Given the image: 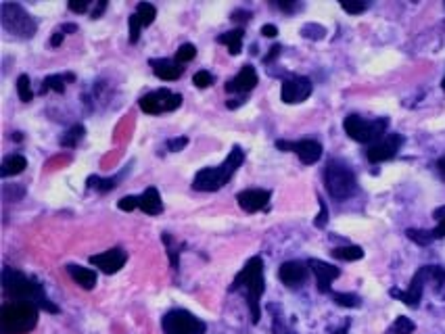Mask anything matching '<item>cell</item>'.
<instances>
[{"label": "cell", "instance_id": "6da1fadb", "mask_svg": "<svg viewBox=\"0 0 445 334\" xmlns=\"http://www.w3.org/2000/svg\"><path fill=\"white\" fill-rule=\"evenodd\" d=\"M230 293H243L247 301L251 322L260 324L261 305L260 301L265 293V278H263V260L261 257H251L245 263V267L234 276L232 284L228 286Z\"/></svg>", "mask_w": 445, "mask_h": 334}, {"label": "cell", "instance_id": "7a4b0ae2", "mask_svg": "<svg viewBox=\"0 0 445 334\" xmlns=\"http://www.w3.org/2000/svg\"><path fill=\"white\" fill-rule=\"evenodd\" d=\"M2 289H4V295L11 301L32 303V305H36L38 309H44L48 313H59V307L46 297L42 284L34 278H28L26 274L13 269V267L2 269Z\"/></svg>", "mask_w": 445, "mask_h": 334}, {"label": "cell", "instance_id": "3957f363", "mask_svg": "<svg viewBox=\"0 0 445 334\" xmlns=\"http://www.w3.org/2000/svg\"><path fill=\"white\" fill-rule=\"evenodd\" d=\"M427 284H431L437 295H444L445 269L441 265H422V267H418V272L412 276V282H410V286L406 291L391 289L389 295L393 299H397V301H402L404 305H408L412 309H416V307H420V301H422Z\"/></svg>", "mask_w": 445, "mask_h": 334}, {"label": "cell", "instance_id": "277c9868", "mask_svg": "<svg viewBox=\"0 0 445 334\" xmlns=\"http://www.w3.org/2000/svg\"><path fill=\"white\" fill-rule=\"evenodd\" d=\"M245 161V150L241 147H232V150L228 152V157L224 159V163L216 165V167H205V169H199L194 174V180H192V190H199V192H216L232 180V176L238 172V167L243 165Z\"/></svg>", "mask_w": 445, "mask_h": 334}, {"label": "cell", "instance_id": "5b68a950", "mask_svg": "<svg viewBox=\"0 0 445 334\" xmlns=\"http://www.w3.org/2000/svg\"><path fill=\"white\" fill-rule=\"evenodd\" d=\"M38 309L32 303L9 301L0 307L2 334H28L38 326Z\"/></svg>", "mask_w": 445, "mask_h": 334}, {"label": "cell", "instance_id": "8992f818", "mask_svg": "<svg viewBox=\"0 0 445 334\" xmlns=\"http://www.w3.org/2000/svg\"><path fill=\"white\" fill-rule=\"evenodd\" d=\"M324 186L334 201H347L358 192V178L345 161L331 159L324 167Z\"/></svg>", "mask_w": 445, "mask_h": 334}, {"label": "cell", "instance_id": "52a82bcc", "mask_svg": "<svg viewBox=\"0 0 445 334\" xmlns=\"http://www.w3.org/2000/svg\"><path fill=\"white\" fill-rule=\"evenodd\" d=\"M345 134L360 143V145H374L380 138H385V132L389 128V119L387 117H376V119H364L360 115H347L343 121Z\"/></svg>", "mask_w": 445, "mask_h": 334}, {"label": "cell", "instance_id": "ba28073f", "mask_svg": "<svg viewBox=\"0 0 445 334\" xmlns=\"http://www.w3.org/2000/svg\"><path fill=\"white\" fill-rule=\"evenodd\" d=\"M0 23L2 28L17 38L30 40L36 36L38 23L34 17L17 2H2L0 4Z\"/></svg>", "mask_w": 445, "mask_h": 334}, {"label": "cell", "instance_id": "9c48e42d", "mask_svg": "<svg viewBox=\"0 0 445 334\" xmlns=\"http://www.w3.org/2000/svg\"><path fill=\"white\" fill-rule=\"evenodd\" d=\"M163 334H205L207 324L186 309H172L161 320Z\"/></svg>", "mask_w": 445, "mask_h": 334}, {"label": "cell", "instance_id": "30bf717a", "mask_svg": "<svg viewBox=\"0 0 445 334\" xmlns=\"http://www.w3.org/2000/svg\"><path fill=\"white\" fill-rule=\"evenodd\" d=\"M182 105V94L178 92H172L167 88H159V90H153L145 96H141L138 101V107L147 115H161V113H170L180 109Z\"/></svg>", "mask_w": 445, "mask_h": 334}, {"label": "cell", "instance_id": "8fae6325", "mask_svg": "<svg viewBox=\"0 0 445 334\" xmlns=\"http://www.w3.org/2000/svg\"><path fill=\"white\" fill-rule=\"evenodd\" d=\"M276 149L285 152H295L303 165H314L322 157V145L318 140L305 138V140H276Z\"/></svg>", "mask_w": 445, "mask_h": 334}, {"label": "cell", "instance_id": "7c38bea8", "mask_svg": "<svg viewBox=\"0 0 445 334\" xmlns=\"http://www.w3.org/2000/svg\"><path fill=\"white\" fill-rule=\"evenodd\" d=\"M314 92V84L309 77L305 75H295V77H289L282 82V88H280V101L285 105H299L303 101H307Z\"/></svg>", "mask_w": 445, "mask_h": 334}, {"label": "cell", "instance_id": "4fadbf2b", "mask_svg": "<svg viewBox=\"0 0 445 334\" xmlns=\"http://www.w3.org/2000/svg\"><path fill=\"white\" fill-rule=\"evenodd\" d=\"M406 138L402 134H387L385 138H380L378 143L370 145L366 149V159L370 163H383V161H391L402 147H404Z\"/></svg>", "mask_w": 445, "mask_h": 334}, {"label": "cell", "instance_id": "5bb4252c", "mask_svg": "<svg viewBox=\"0 0 445 334\" xmlns=\"http://www.w3.org/2000/svg\"><path fill=\"white\" fill-rule=\"evenodd\" d=\"M157 17V6L150 4V2H138L136 4V11L130 15V21H128V28H130V44H136L141 40V30L148 28Z\"/></svg>", "mask_w": 445, "mask_h": 334}, {"label": "cell", "instance_id": "9a60e30c", "mask_svg": "<svg viewBox=\"0 0 445 334\" xmlns=\"http://www.w3.org/2000/svg\"><path fill=\"white\" fill-rule=\"evenodd\" d=\"M270 199H272V190H265V188H247L236 194L238 207L247 213H258V211L268 209Z\"/></svg>", "mask_w": 445, "mask_h": 334}, {"label": "cell", "instance_id": "2e32d148", "mask_svg": "<svg viewBox=\"0 0 445 334\" xmlns=\"http://www.w3.org/2000/svg\"><path fill=\"white\" fill-rule=\"evenodd\" d=\"M260 84V75L256 72L253 65H243V69L234 77H230L226 84H224V90L228 94H247L251 90H256Z\"/></svg>", "mask_w": 445, "mask_h": 334}, {"label": "cell", "instance_id": "e0dca14e", "mask_svg": "<svg viewBox=\"0 0 445 334\" xmlns=\"http://www.w3.org/2000/svg\"><path fill=\"white\" fill-rule=\"evenodd\" d=\"M126 261H128V253L121 249V247H113L109 251H105V253H99V255H92L90 257V263L94 265V267H99L103 274H107V276H111V274H117L123 265H126Z\"/></svg>", "mask_w": 445, "mask_h": 334}, {"label": "cell", "instance_id": "ac0fdd59", "mask_svg": "<svg viewBox=\"0 0 445 334\" xmlns=\"http://www.w3.org/2000/svg\"><path fill=\"white\" fill-rule=\"evenodd\" d=\"M307 265L316 276V289L324 295H331V284L341 276V269L322 260H309Z\"/></svg>", "mask_w": 445, "mask_h": 334}, {"label": "cell", "instance_id": "d6986e66", "mask_svg": "<svg viewBox=\"0 0 445 334\" xmlns=\"http://www.w3.org/2000/svg\"><path fill=\"white\" fill-rule=\"evenodd\" d=\"M307 274H309V265L303 263V261H285L278 267V278L289 289L301 286L307 280Z\"/></svg>", "mask_w": 445, "mask_h": 334}, {"label": "cell", "instance_id": "ffe728a7", "mask_svg": "<svg viewBox=\"0 0 445 334\" xmlns=\"http://www.w3.org/2000/svg\"><path fill=\"white\" fill-rule=\"evenodd\" d=\"M153 74L163 82H176L185 74V65L176 63L174 59H150L148 61Z\"/></svg>", "mask_w": 445, "mask_h": 334}, {"label": "cell", "instance_id": "44dd1931", "mask_svg": "<svg viewBox=\"0 0 445 334\" xmlns=\"http://www.w3.org/2000/svg\"><path fill=\"white\" fill-rule=\"evenodd\" d=\"M65 272L72 276V280H74L75 284H77L79 289H84V291H92V289L97 286L99 276H97V272L90 269V267H82V265H75V263H67V265H65Z\"/></svg>", "mask_w": 445, "mask_h": 334}, {"label": "cell", "instance_id": "7402d4cb", "mask_svg": "<svg viewBox=\"0 0 445 334\" xmlns=\"http://www.w3.org/2000/svg\"><path fill=\"white\" fill-rule=\"evenodd\" d=\"M141 199V211L147 213V216H159L163 213V201H161V194L155 186H148L145 188L143 194H138Z\"/></svg>", "mask_w": 445, "mask_h": 334}, {"label": "cell", "instance_id": "603a6c76", "mask_svg": "<svg viewBox=\"0 0 445 334\" xmlns=\"http://www.w3.org/2000/svg\"><path fill=\"white\" fill-rule=\"evenodd\" d=\"M26 167H28V159H26L23 155L13 152V155H6V157L2 159V165H0V176H2V178L19 176V174H23V172H26Z\"/></svg>", "mask_w": 445, "mask_h": 334}, {"label": "cell", "instance_id": "cb8c5ba5", "mask_svg": "<svg viewBox=\"0 0 445 334\" xmlns=\"http://www.w3.org/2000/svg\"><path fill=\"white\" fill-rule=\"evenodd\" d=\"M243 40H245V30H243V28L224 32V34H220V36L216 38V42H218V44H224L232 57H236V55L243 52Z\"/></svg>", "mask_w": 445, "mask_h": 334}, {"label": "cell", "instance_id": "d4e9b609", "mask_svg": "<svg viewBox=\"0 0 445 334\" xmlns=\"http://www.w3.org/2000/svg\"><path fill=\"white\" fill-rule=\"evenodd\" d=\"M74 79H75V74H53V75H48V77H44V82H42L40 94H46L48 90H53V92H59V94H63V92H65V88H67V84H70V82H74Z\"/></svg>", "mask_w": 445, "mask_h": 334}, {"label": "cell", "instance_id": "484cf974", "mask_svg": "<svg viewBox=\"0 0 445 334\" xmlns=\"http://www.w3.org/2000/svg\"><path fill=\"white\" fill-rule=\"evenodd\" d=\"M331 255L339 261H358L364 257V249L358 245H345V247H334Z\"/></svg>", "mask_w": 445, "mask_h": 334}, {"label": "cell", "instance_id": "4316f807", "mask_svg": "<svg viewBox=\"0 0 445 334\" xmlns=\"http://www.w3.org/2000/svg\"><path fill=\"white\" fill-rule=\"evenodd\" d=\"M84 134H86V128H84L82 123H75V126H72V128L59 138V145H61L63 149H75V147L79 145V140L84 138Z\"/></svg>", "mask_w": 445, "mask_h": 334}, {"label": "cell", "instance_id": "83f0119b", "mask_svg": "<svg viewBox=\"0 0 445 334\" xmlns=\"http://www.w3.org/2000/svg\"><path fill=\"white\" fill-rule=\"evenodd\" d=\"M119 180L121 176H113V178H99V176H90L86 180V186L97 190V192H109L115 186H119Z\"/></svg>", "mask_w": 445, "mask_h": 334}, {"label": "cell", "instance_id": "f1b7e54d", "mask_svg": "<svg viewBox=\"0 0 445 334\" xmlns=\"http://www.w3.org/2000/svg\"><path fill=\"white\" fill-rule=\"evenodd\" d=\"M433 218L437 220V228L427 230L431 243H435V240H439V238H445V205L444 207H437V209L433 211Z\"/></svg>", "mask_w": 445, "mask_h": 334}, {"label": "cell", "instance_id": "f546056e", "mask_svg": "<svg viewBox=\"0 0 445 334\" xmlns=\"http://www.w3.org/2000/svg\"><path fill=\"white\" fill-rule=\"evenodd\" d=\"M416 330V324L406 318V316H400V318H395V322L385 330V334H412Z\"/></svg>", "mask_w": 445, "mask_h": 334}, {"label": "cell", "instance_id": "4dcf8cb0", "mask_svg": "<svg viewBox=\"0 0 445 334\" xmlns=\"http://www.w3.org/2000/svg\"><path fill=\"white\" fill-rule=\"evenodd\" d=\"M161 240H163V245H165V249H167V255H170V261H172V267L174 269H178L180 267V261H178V255H180V245H176V240H174V236L172 234H163L161 236Z\"/></svg>", "mask_w": 445, "mask_h": 334}, {"label": "cell", "instance_id": "1f68e13d", "mask_svg": "<svg viewBox=\"0 0 445 334\" xmlns=\"http://www.w3.org/2000/svg\"><path fill=\"white\" fill-rule=\"evenodd\" d=\"M331 297H333L334 303L341 305V307L356 309V307L362 305V299L358 297V295H353V293H333V291H331Z\"/></svg>", "mask_w": 445, "mask_h": 334}, {"label": "cell", "instance_id": "d6a6232c", "mask_svg": "<svg viewBox=\"0 0 445 334\" xmlns=\"http://www.w3.org/2000/svg\"><path fill=\"white\" fill-rule=\"evenodd\" d=\"M17 94L23 103H30L34 99V90L30 86V77L26 74H21L17 77Z\"/></svg>", "mask_w": 445, "mask_h": 334}, {"label": "cell", "instance_id": "836d02e7", "mask_svg": "<svg viewBox=\"0 0 445 334\" xmlns=\"http://www.w3.org/2000/svg\"><path fill=\"white\" fill-rule=\"evenodd\" d=\"M197 57V46L194 44H190V42H186L182 44L178 50H176V57H174V61L176 63H180V65H185L188 61H192Z\"/></svg>", "mask_w": 445, "mask_h": 334}, {"label": "cell", "instance_id": "e575fe53", "mask_svg": "<svg viewBox=\"0 0 445 334\" xmlns=\"http://www.w3.org/2000/svg\"><path fill=\"white\" fill-rule=\"evenodd\" d=\"M301 36L307 38V40H322L326 36V28H322L318 23H305L301 28Z\"/></svg>", "mask_w": 445, "mask_h": 334}, {"label": "cell", "instance_id": "d590c367", "mask_svg": "<svg viewBox=\"0 0 445 334\" xmlns=\"http://www.w3.org/2000/svg\"><path fill=\"white\" fill-rule=\"evenodd\" d=\"M192 84H194L197 88L205 90V88H209V86L214 84V75L209 74L207 69H201V72H197V74L192 75Z\"/></svg>", "mask_w": 445, "mask_h": 334}, {"label": "cell", "instance_id": "8d00e7d4", "mask_svg": "<svg viewBox=\"0 0 445 334\" xmlns=\"http://www.w3.org/2000/svg\"><path fill=\"white\" fill-rule=\"evenodd\" d=\"M318 205H320V213L316 216L314 226L322 230V228H326V223H329V207H326V201H324L322 196H318Z\"/></svg>", "mask_w": 445, "mask_h": 334}, {"label": "cell", "instance_id": "74e56055", "mask_svg": "<svg viewBox=\"0 0 445 334\" xmlns=\"http://www.w3.org/2000/svg\"><path fill=\"white\" fill-rule=\"evenodd\" d=\"M117 207H119L121 211H134V209H141V199H138V196H134V194H128V196H123L121 201H117Z\"/></svg>", "mask_w": 445, "mask_h": 334}, {"label": "cell", "instance_id": "f35d334b", "mask_svg": "<svg viewBox=\"0 0 445 334\" xmlns=\"http://www.w3.org/2000/svg\"><path fill=\"white\" fill-rule=\"evenodd\" d=\"M341 9L345 13H349V15H360V13H364L368 9V2H347V0H343Z\"/></svg>", "mask_w": 445, "mask_h": 334}, {"label": "cell", "instance_id": "ab89813d", "mask_svg": "<svg viewBox=\"0 0 445 334\" xmlns=\"http://www.w3.org/2000/svg\"><path fill=\"white\" fill-rule=\"evenodd\" d=\"M186 145H188V138L186 136H178V138L167 140L165 143V149L170 150V152H180V150H185Z\"/></svg>", "mask_w": 445, "mask_h": 334}, {"label": "cell", "instance_id": "60d3db41", "mask_svg": "<svg viewBox=\"0 0 445 334\" xmlns=\"http://www.w3.org/2000/svg\"><path fill=\"white\" fill-rule=\"evenodd\" d=\"M280 52H282V46H280V44H274V46L270 48V52H268V55L263 57V63H265V65L274 63V61H276V59L280 57Z\"/></svg>", "mask_w": 445, "mask_h": 334}, {"label": "cell", "instance_id": "b9f144b4", "mask_svg": "<svg viewBox=\"0 0 445 334\" xmlns=\"http://www.w3.org/2000/svg\"><path fill=\"white\" fill-rule=\"evenodd\" d=\"M67 9L70 11H74V13H79V15H84L88 9H90V2H75V0H72V2H67Z\"/></svg>", "mask_w": 445, "mask_h": 334}, {"label": "cell", "instance_id": "7bdbcfd3", "mask_svg": "<svg viewBox=\"0 0 445 334\" xmlns=\"http://www.w3.org/2000/svg\"><path fill=\"white\" fill-rule=\"evenodd\" d=\"M276 6L285 13H293L297 9H301L303 4H299V2H276Z\"/></svg>", "mask_w": 445, "mask_h": 334}, {"label": "cell", "instance_id": "ee69618b", "mask_svg": "<svg viewBox=\"0 0 445 334\" xmlns=\"http://www.w3.org/2000/svg\"><path fill=\"white\" fill-rule=\"evenodd\" d=\"M105 9H107V0H101V2H97L94 11L90 13V19H99V17L105 13Z\"/></svg>", "mask_w": 445, "mask_h": 334}, {"label": "cell", "instance_id": "f6af8a7d", "mask_svg": "<svg viewBox=\"0 0 445 334\" xmlns=\"http://www.w3.org/2000/svg\"><path fill=\"white\" fill-rule=\"evenodd\" d=\"M261 36L263 38H276L278 36V28H276V26H272V23H265V26L261 28Z\"/></svg>", "mask_w": 445, "mask_h": 334}, {"label": "cell", "instance_id": "bcb514c9", "mask_svg": "<svg viewBox=\"0 0 445 334\" xmlns=\"http://www.w3.org/2000/svg\"><path fill=\"white\" fill-rule=\"evenodd\" d=\"M65 36H67V34H65V32H63V30L59 28V30L55 32V36L50 38V42H48V44H50L53 48H59V46H61V42H63V38H65Z\"/></svg>", "mask_w": 445, "mask_h": 334}, {"label": "cell", "instance_id": "7dc6e473", "mask_svg": "<svg viewBox=\"0 0 445 334\" xmlns=\"http://www.w3.org/2000/svg\"><path fill=\"white\" fill-rule=\"evenodd\" d=\"M249 17H251V13H249V11H234L230 19H232V21H247Z\"/></svg>", "mask_w": 445, "mask_h": 334}, {"label": "cell", "instance_id": "c3c4849f", "mask_svg": "<svg viewBox=\"0 0 445 334\" xmlns=\"http://www.w3.org/2000/svg\"><path fill=\"white\" fill-rule=\"evenodd\" d=\"M349 324H351V322L347 320L343 326H339V328H334V330H329V334H347L349 333Z\"/></svg>", "mask_w": 445, "mask_h": 334}, {"label": "cell", "instance_id": "681fc988", "mask_svg": "<svg viewBox=\"0 0 445 334\" xmlns=\"http://www.w3.org/2000/svg\"><path fill=\"white\" fill-rule=\"evenodd\" d=\"M437 172L441 174V178L445 180V157H441V159L437 161Z\"/></svg>", "mask_w": 445, "mask_h": 334}, {"label": "cell", "instance_id": "f907efd6", "mask_svg": "<svg viewBox=\"0 0 445 334\" xmlns=\"http://www.w3.org/2000/svg\"><path fill=\"white\" fill-rule=\"evenodd\" d=\"M441 88H444V90H445V75H444V82H441Z\"/></svg>", "mask_w": 445, "mask_h": 334}]
</instances>
